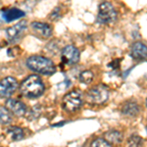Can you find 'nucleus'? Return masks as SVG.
<instances>
[{
	"label": "nucleus",
	"mask_w": 147,
	"mask_h": 147,
	"mask_svg": "<svg viewBox=\"0 0 147 147\" xmlns=\"http://www.w3.org/2000/svg\"><path fill=\"white\" fill-rule=\"evenodd\" d=\"M80 54L77 47L74 45L65 46L61 51V59L67 65H74L80 61Z\"/></svg>",
	"instance_id": "6e6552de"
},
{
	"label": "nucleus",
	"mask_w": 147,
	"mask_h": 147,
	"mask_svg": "<svg viewBox=\"0 0 147 147\" xmlns=\"http://www.w3.org/2000/svg\"><path fill=\"white\" fill-rule=\"evenodd\" d=\"M91 146H93V147H97V146L109 147V146H111V144L109 143V142L106 140L105 138H97L91 143Z\"/></svg>",
	"instance_id": "6ab92c4d"
},
{
	"label": "nucleus",
	"mask_w": 147,
	"mask_h": 147,
	"mask_svg": "<svg viewBox=\"0 0 147 147\" xmlns=\"http://www.w3.org/2000/svg\"><path fill=\"white\" fill-rule=\"evenodd\" d=\"M82 93L80 90H72L62 99V107L66 112H76L82 105Z\"/></svg>",
	"instance_id": "20e7f679"
},
{
	"label": "nucleus",
	"mask_w": 147,
	"mask_h": 147,
	"mask_svg": "<svg viewBox=\"0 0 147 147\" xmlns=\"http://www.w3.org/2000/svg\"><path fill=\"white\" fill-rule=\"evenodd\" d=\"M12 113L8 108L1 106L0 107V119H1V125H9L12 122Z\"/></svg>",
	"instance_id": "dca6fc26"
},
{
	"label": "nucleus",
	"mask_w": 147,
	"mask_h": 147,
	"mask_svg": "<svg viewBox=\"0 0 147 147\" xmlns=\"http://www.w3.org/2000/svg\"><path fill=\"white\" fill-rule=\"evenodd\" d=\"M26 28H27V22L26 21H20L16 25L12 26L6 30V36L9 42L14 43L20 40L21 37L23 36L24 32H25Z\"/></svg>",
	"instance_id": "423d86ee"
},
{
	"label": "nucleus",
	"mask_w": 147,
	"mask_h": 147,
	"mask_svg": "<svg viewBox=\"0 0 147 147\" xmlns=\"http://www.w3.org/2000/svg\"><path fill=\"white\" fill-rule=\"evenodd\" d=\"M19 86L18 80L13 77H7L0 82V95L1 98L10 97L12 94L17 90Z\"/></svg>",
	"instance_id": "0eeeda50"
},
{
	"label": "nucleus",
	"mask_w": 147,
	"mask_h": 147,
	"mask_svg": "<svg viewBox=\"0 0 147 147\" xmlns=\"http://www.w3.org/2000/svg\"><path fill=\"white\" fill-rule=\"evenodd\" d=\"M105 139L107 140L111 145L113 144H120L124 139V134L119 130H109L105 134Z\"/></svg>",
	"instance_id": "ddd939ff"
},
{
	"label": "nucleus",
	"mask_w": 147,
	"mask_h": 147,
	"mask_svg": "<svg viewBox=\"0 0 147 147\" xmlns=\"http://www.w3.org/2000/svg\"><path fill=\"white\" fill-rule=\"evenodd\" d=\"M6 107L11 111L14 115L18 117H23L27 113V107L22 101L17 100V99L10 98L6 101Z\"/></svg>",
	"instance_id": "9d476101"
},
{
	"label": "nucleus",
	"mask_w": 147,
	"mask_h": 147,
	"mask_svg": "<svg viewBox=\"0 0 147 147\" xmlns=\"http://www.w3.org/2000/svg\"><path fill=\"white\" fill-rule=\"evenodd\" d=\"M129 54L136 60H144L147 58V45L139 41L134 42L130 46Z\"/></svg>",
	"instance_id": "9b49d317"
},
{
	"label": "nucleus",
	"mask_w": 147,
	"mask_h": 147,
	"mask_svg": "<svg viewBox=\"0 0 147 147\" xmlns=\"http://www.w3.org/2000/svg\"><path fill=\"white\" fill-rule=\"evenodd\" d=\"M109 91L105 85H95L85 93V100L91 105H100L108 100Z\"/></svg>",
	"instance_id": "7ed1b4c3"
},
{
	"label": "nucleus",
	"mask_w": 147,
	"mask_h": 147,
	"mask_svg": "<svg viewBox=\"0 0 147 147\" xmlns=\"http://www.w3.org/2000/svg\"><path fill=\"white\" fill-rule=\"evenodd\" d=\"M93 78H94V75L93 73L91 72V71H84V72H82L80 74V82H82V84H89L90 82H92V80H93Z\"/></svg>",
	"instance_id": "f3484780"
},
{
	"label": "nucleus",
	"mask_w": 147,
	"mask_h": 147,
	"mask_svg": "<svg viewBox=\"0 0 147 147\" xmlns=\"http://www.w3.org/2000/svg\"><path fill=\"white\" fill-rule=\"evenodd\" d=\"M27 67L30 70L34 71L37 74L50 76L53 75L56 71L55 65L50 59L45 58L43 56H30L27 59L26 62Z\"/></svg>",
	"instance_id": "f03ea898"
},
{
	"label": "nucleus",
	"mask_w": 147,
	"mask_h": 147,
	"mask_svg": "<svg viewBox=\"0 0 147 147\" xmlns=\"http://www.w3.org/2000/svg\"><path fill=\"white\" fill-rule=\"evenodd\" d=\"M127 143L129 146H139L142 144V138L138 136H131L127 139Z\"/></svg>",
	"instance_id": "a211bd4d"
},
{
	"label": "nucleus",
	"mask_w": 147,
	"mask_h": 147,
	"mask_svg": "<svg viewBox=\"0 0 147 147\" xmlns=\"http://www.w3.org/2000/svg\"><path fill=\"white\" fill-rule=\"evenodd\" d=\"M20 91L28 98H36L43 93L44 84L38 76L30 75L21 82Z\"/></svg>",
	"instance_id": "f257e3e1"
},
{
	"label": "nucleus",
	"mask_w": 147,
	"mask_h": 147,
	"mask_svg": "<svg viewBox=\"0 0 147 147\" xmlns=\"http://www.w3.org/2000/svg\"><path fill=\"white\" fill-rule=\"evenodd\" d=\"M6 134L7 136L10 138V140L12 141H18L21 140V139L24 137V132L22 129L18 127H10L6 129Z\"/></svg>",
	"instance_id": "2eb2a0df"
},
{
	"label": "nucleus",
	"mask_w": 147,
	"mask_h": 147,
	"mask_svg": "<svg viewBox=\"0 0 147 147\" xmlns=\"http://www.w3.org/2000/svg\"><path fill=\"white\" fill-rule=\"evenodd\" d=\"M30 30L35 36L42 39H47L52 34V27L49 24L43 22H32L30 24Z\"/></svg>",
	"instance_id": "1a4fd4ad"
},
{
	"label": "nucleus",
	"mask_w": 147,
	"mask_h": 147,
	"mask_svg": "<svg viewBox=\"0 0 147 147\" xmlns=\"http://www.w3.org/2000/svg\"><path fill=\"white\" fill-rule=\"evenodd\" d=\"M24 16H25V13H24L22 10L17 9V8L10 9V10L4 12V13L2 14V17H3L5 22L7 23H10L14 20H18V19L24 17Z\"/></svg>",
	"instance_id": "4468645a"
},
{
	"label": "nucleus",
	"mask_w": 147,
	"mask_h": 147,
	"mask_svg": "<svg viewBox=\"0 0 147 147\" xmlns=\"http://www.w3.org/2000/svg\"><path fill=\"white\" fill-rule=\"evenodd\" d=\"M122 113L125 116L136 117L139 113V105L134 100H129L125 102L122 106Z\"/></svg>",
	"instance_id": "f8f14e48"
},
{
	"label": "nucleus",
	"mask_w": 147,
	"mask_h": 147,
	"mask_svg": "<svg viewBox=\"0 0 147 147\" xmlns=\"http://www.w3.org/2000/svg\"><path fill=\"white\" fill-rule=\"evenodd\" d=\"M117 20V12L110 2H102L98 7L97 21L103 25H109Z\"/></svg>",
	"instance_id": "39448f33"
},
{
	"label": "nucleus",
	"mask_w": 147,
	"mask_h": 147,
	"mask_svg": "<svg viewBox=\"0 0 147 147\" xmlns=\"http://www.w3.org/2000/svg\"><path fill=\"white\" fill-rule=\"evenodd\" d=\"M62 15L63 14L61 13V8L60 7H56V8L51 12L49 18L52 19V20H54V21H57L58 19H60L61 17H62Z\"/></svg>",
	"instance_id": "aec40b11"
},
{
	"label": "nucleus",
	"mask_w": 147,
	"mask_h": 147,
	"mask_svg": "<svg viewBox=\"0 0 147 147\" xmlns=\"http://www.w3.org/2000/svg\"><path fill=\"white\" fill-rule=\"evenodd\" d=\"M146 132H147V127H146Z\"/></svg>",
	"instance_id": "4be33fe9"
},
{
	"label": "nucleus",
	"mask_w": 147,
	"mask_h": 147,
	"mask_svg": "<svg viewBox=\"0 0 147 147\" xmlns=\"http://www.w3.org/2000/svg\"><path fill=\"white\" fill-rule=\"evenodd\" d=\"M146 107H147V99H146Z\"/></svg>",
	"instance_id": "412c9836"
}]
</instances>
